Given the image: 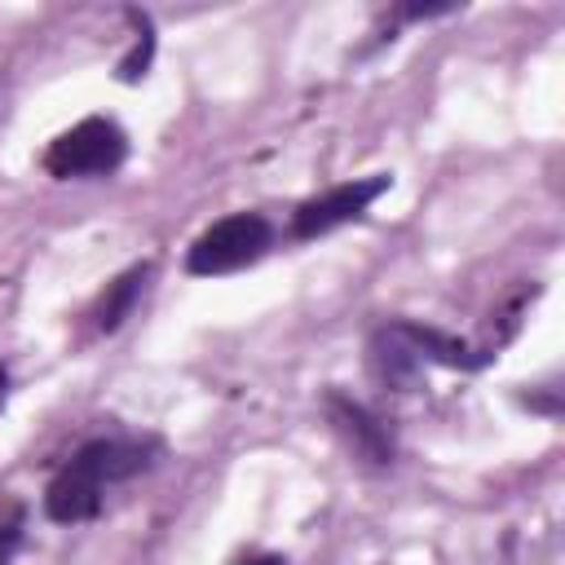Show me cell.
<instances>
[{"mask_svg": "<svg viewBox=\"0 0 565 565\" xmlns=\"http://www.w3.org/2000/svg\"><path fill=\"white\" fill-rule=\"evenodd\" d=\"M168 459V441L159 433H132V428H110L84 437L44 481L40 512L53 525H88L106 512L110 490L154 472Z\"/></svg>", "mask_w": 565, "mask_h": 565, "instance_id": "6da1fadb", "label": "cell"}, {"mask_svg": "<svg viewBox=\"0 0 565 565\" xmlns=\"http://www.w3.org/2000/svg\"><path fill=\"white\" fill-rule=\"evenodd\" d=\"M274 247H278V225L265 212L243 207V212H230V216H216L212 225H203L190 238L181 265L190 278H230V274L260 265Z\"/></svg>", "mask_w": 565, "mask_h": 565, "instance_id": "7a4b0ae2", "label": "cell"}, {"mask_svg": "<svg viewBox=\"0 0 565 565\" xmlns=\"http://www.w3.org/2000/svg\"><path fill=\"white\" fill-rule=\"evenodd\" d=\"M128 128L115 115H84L44 146L40 168L53 181H106L128 163Z\"/></svg>", "mask_w": 565, "mask_h": 565, "instance_id": "3957f363", "label": "cell"}, {"mask_svg": "<svg viewBox=\"0 0 565 565\" xmlns=\"http://www.w3.org/2000/svg\"><path fill=\"white\" fill-rule=\"evenodd\" d=\"M393 190V172H366V177H349V181H335L309 199H300L287 216V238L291 243H313V238H327L353 221H362L384 194Z\"/></svg>", "mask_w": 565, "mask_h": 565, "instance_id": "277c9868", "label": "cell"}, {"mask_svg": "<svg viewBox=\"0 0 565 565\" xmlns=\"http://www.w3.org/2000/svg\"><path fill=\"white\" fill-rule=\"evenodd\" d=\"M318 411L327 419V428L340 437V446L362 463V468H393L402 446H397V428L362 397H353L340 384H327L318 397Z\"/></svg>", "mask_w": 565, "mask_h": 565, "instance_id": "5b68a950", "label": "cell"}, {"mask_svg": "<svg viewBox=\"0 0 565 565\" xmlns=\"http://www.w3.org/2000/svg\"><path fill=\"white\" fill-rule=\"evenodd\" d=\"M154 278H159V265L146 256V260H132L128 269H119L115 278H106L97 287V296L79 309V344H93V340H106L115 335L128 318H137V309L146 305V296L154 291Z\"/></svg>", "mask_w": 565, "mask_h": 565, "instance_id": "8992f818", "label": "cell"}, {"mask_svg": "<svg viewBox=\"0 0 565 565\" xmlns=\"http://www.w3.org/2000/svg\"><path fill=\"white\" fill-rule=\"evenodd\" d=\"M128 22L137 26V35H132L128 53L119 57V66H115V79H119V84H141V79L150 75V62H154V49H159V40H154V22H150V13H141V9H128Z\"/></svg>", "mask_w": 565, "mask_h": 565, "instance_id": "52a82bcc", "label": "cell"}, {"mask_svg": "<svg viewBox=\"0 0 565 565\" xmlns=\"http://www.w3.org/2000/svg\"><path fill=\"white\" fill-rule=\"evenodd\" d=\"M26 543V503H4L0 508V565H13Z\"/></svg>", "mask_w": 565, "mask_h": 565, "instance_id": "ba28073f", "label": "cell"}, {"mask_svg": "<svg viewBox=\"0 0 565 565\" xmlns=\"http://www.w3.org/2000/svg\"><path fill=\"white\" fill-rule=\"evenodd\" d=\"M230 565H291L282 552H243V556H234Z\"/></svg>", "mask_w": 565, "mask_h": 565, "instance_id": "9c48e42d", "label": "cell"}, {"mask_svg": "<svg viewBox=\"0 0 565 565\" xmlns=\"http://www.w3.org/2000/svg\"><path fill=\"white\" fill-rule=\"evenodd\" d=\"M9 393H13V371H9V362L0 358V415H4V406H9Z\"/></svg>", "mask_w": 565, "mask_h": 565, "instance_id": "30bf717a", "label": "cell"}]
</instances>
